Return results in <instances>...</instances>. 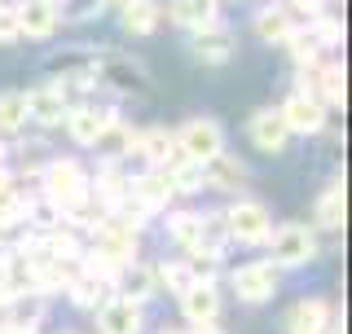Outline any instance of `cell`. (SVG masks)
<instances>
[{"label": "cell", "instance_id": "obj_10", "mask_svg": "<svg viewBox=\"0 0 352 334\" xmlns=\"http://www.w3.org/2000/svg\"><path fill=\"white\" fill-rule=\"evenodd\" d=\"M247 137H251V146L264 150V154H282L291 132H286L278 110H256V115H251V124H247Z\"/></svg>", "mask_w": 352, "mask_h": 334}, {"label": "cell", "instance_id": "obj_2", "mask_svg": "<svg viewBox=\"0 0 352 334\" xmlns=\"http://www.w3.org/2000/svg\"><path fill=\"white\" fill-rule=\"evenodd\" d=\"M172 137H176L181 159H190V163H212L216 154H225V128H220L216 119H207V115L185 119L181 132H172Z\"/></svg>", "mask_w": 352, "mask_h": 334}, {"label": "cell", "instance_id": "obj_34", "mask_svg": "<svg viewBox=\"0 0 352 334\" xmlns=\"http://www.w3.org/2000/svg\"><path fill=\"white\" fill-rule=\"evenodd\" d=\"M27 124V102H22V93H0V132H18Z\"/></svg>", "mask_w": 352, "mask_h": 334}, {"label": "cell", "instance_id": "obj_9", "mask_svg": "<svg viewBox=\"0 0 352 334\" xmlns=\"http://www.w3.org/2000/svg\"><path fill=\"white\" fill-rule=\"evenodd\" d=\"M194 58L207 66H220L234 58V31L220 27V22H207V27L194 31Z\"/></svg>", "mask_w": 352, "mask_h": 334}, {"label": "cell", "instance_id": "obj_20", "mask_svg": "<svg viewBox=\"0 0 352 334\" xmlns=\"http://www.w3.org/2000/svg\"><path fill=\"white\" fill-rule=\"evenodd\" d=\"M326 326H330L326 299H300L291 308V334H326Z\"/></svg>", "mask_w": 352, "mask_h": 334}, {"label": "cell", "instance_id": "obj_5", "mask_svg": "<svg viewBox=\"0 0 352 334\" xmlns=\"http://www.w3.org/2000/svg\"><path fill=\"white\" fill-rule=\"evenodd\" d=\"M93 255H102L115 269H124V264H132V255H137V233L128 225H119L115 216H106L102 225L93 229Z\"/></svg>", "mask_w": 352, "mask_h": 334}, {"label": "cell", "instance_id": "obj_1", "mask_svg": "<svg viewBox=\"0 0 352 334\" xmlns=\"http://www.w3.org/2000/svg\"><path fill=\"white\" fill-rule=\"evenodd\" d=\"M40 185H44V203L58 207L62 216H66L71 207L88 203V194H93V181H88V172H84L75 159H53L49 167H44Z\"/></svg>", "mask_w": 352, "mask_h": 334}, {"label": "cell", "instance_id": "obj_17", "mask_svg": "<svg viewBox=\"0 0 352 334\" xmlns=\"http://www.w3.org/2000/svg\"><path fill=\"white\" fill-rule=\"evenodd\" d=\"M106 119H115V115H106V110H97V106H75V110H66L71 141H75V146H93L97 132L106 128Z\"/></svg>", "mask_w": 352, "mask_h": 334}, {"label": "cell", "instance_id": "obj_7", "mask_svg": "<svg viewBox=\"0 0 352 334\" xmlns=\"http://www.w3.org/2000/svg\"><path fill=\"white\" fill-rule=\"evenodd\" d=\"M278 115H282L286 132H300V137H313V132L326 128V106L313 102L308 93H291V97L278 106Z\"/></svg>", "mask_w": 352, "mask_h": 334}, {"label": "cell", "instance_id": "obj_27", "mask_svg": "<svg viewBox=\"0 0 352 334\" xmlns=\"http://www.w3.org/2000/svg\"><path fill=\"white\" fill-rule=\"evenodd\" d=\"M168 181H172V189H181V194H198V189L207 185V176H203V163L176 159V163L168 167Z\"/></svg>", "mask_w": 352, "mask_h": 334}, {"label": "cell", "instance_id": "obj_30", "mask_svg": "<svg viewBox=\"0 0 352 334\" xmlns=\"http://www.w3.org/2000/svg\"><path fill=\"white\" fill-rule=\"evenodd\" d=\"M304 31L317 40V49H339V44H344V22L330 18V14H317Z\"/></svg>", "mask_w": 352, "mask_h": 334}, {"label": "cell", "instance_id": "obj_31", "mask_svg": "<svg viewBox=\"0 0 352 334\" xmlns=\"http://www.w3.org/2000/svg\"><path fill=\"white\" fill-rule=\"evenodd\" d=\"M317 220H322L326 229H339L344 225V181L330 185L322 198H317Z\"/></svg>", "mask_w": 352, "mask_h": 334}, {"label": "cell", "instance_id": "obj_22", "mask_svg": "<svg viewBox=\"0 0 352 334\" xmlns=\"http://www.w3.org/2000/svg\"><path fill=\"white\" fill-rule=\"evenodd\" d=\"M124 198H128V176H119L115 163H106L102 172H97V207L110 216V211L124 203Z\"/></svg>", "mask_w": 352, "mask_h": 334}, {"label": "cell", "instance_id": "obj_14", "mask_svg": "<svg viewBox=\"0 0 352 334\" xmlns=\"http://www.w3.org/2000/svg\"><path fill=\"white\" fill-rule=\"evenodd\" d=\"M14 14H18V31H22V36L44 40V36L58 31V9H53V0H22Z\"/></svg>", "mask_w": 352, "mask_h": 334}, {"label": "cell", "instance_id": "obj_19", "mask_svg": "<svg viewBox=\"0 0 352 334\" xmlns=\"http://www.w3.org/2000/svg\"><path fill=\"white\" fill-rule=\"evenodd\" d=\"M137 150L146 154L154 167H172L176 159H181V154H176V137H172L168 128H146L137 137Z\"/></svg>", "mask_w": 352, "mask_h": 334}, {"label": "cell", "instance_id": "obj_24", "mask_svg": "<svg viewBox=\"0 0 352 334\" xmlns=\"http://www.w3.org/2000/svg\"><path fill=\"white\" fill-rule=\"evenodd\" d=\"M66 291H71V304L75 308H102L106 304V291H110V282H102V277H71V286H66Z\"/></svg>", "mask_w": 352, "mask_h": 334}, {"label": "cell", "instance_id": "obj_42", "mask_svg": "<svg viewBox=\"0 0 352 334\" xmlns=\"http://www.w3.org/2000/svg\"><path fill=\"white\" fill-rule=\"evenodd\" d=\"M163 334H172V330H163Z\"/></svg>", "mask_w": 352, "mask_h": 334}, {"label": "cell", "instance_id": "obj_21", "mask_svg": "<svg viewBox=\"0 0 352 334\" xmlns=\"http://www.w3.org/2000/svg\"><path fill=\"white\" fill-rule=\"evenodd\" d=\"M203 176L212 189H238L242 181H247V167H242L238 159H229V154H216L212 163H203Z\"/></svg>", "mask_w": 352, "mask_h": 334}, {"label": "cell", "instance_id": "obj_41", "mask_svg": "<svg viewBox=\"0 0 352 334\" xmlns=\"http://www.w3.org/2000/svg\"><path fill=\"white\" fill-rule=\"evenodd\" d=\"M0 163H5V146H0Z\"/></svg>", "mask_w": 352, "mask_h": 334}, {"label": "cell", "instance_id": "obj_32", "mask_svg": "<svg viewBox=\"0 0 352 334\" xmlns=\"http://www.w3.org/2000/svg\"><path fill=\"white\" fill-rule=\"evenodd\" d=\"M168 238L176 242V247H185V251L198 247V216L194 211H176V216H168Z\"/></svg>", "mask_w": 352, "mask_h": 334}, {"label": "cell", "instance_id": "obj_8", "mask_svg": "<svg viewBox=\"0 0 352 334\" xmlns=\"http://www.w3.org/2000/svg\"><path fill=\"white\" fill-rule=\"evenodd\" d=\"M172 194H176V189L168 181V172H141L137 181H128V198L146 211V216H150V211H163L172 203Z\"/></svg>", "mask_w": 352, "mask_h": 334}, {"label": "cell", "instance_id": "obj_13", "mask_svg": "<svg viewBox=\"0 0 352 334\" xmlns=\"http://www.w3.org/2000/svg\"><path fill=\"white\" fill-rule=\"evenodd\" d=\"M22 102H27V119H36V124H62L66 119V97L58 93V84L31 88V93H22Z\"/></svg>", "mask_w": 352, "mask_h": 334}, {"label": "cell", "instance_id": "obj_40", "mask_svg": "<svg viewBox=\"0 0 352 334\" xmlns=\"http://www.w3.org/2000/svg\"><path fill=\"white\" fill-rule=\"evenodd\" d=\"M14 334H36V330H14Z\"/></svg>", "mask_w": 352, "mask_h": 334}, {"label": "cell", "instance_id": "obj_4", "mask_svg": "<svg viewBox=\"0 0 352 334\" xmlns=\"http://www.w3.org/2000/svg\"><path fill=\"white\" fill-rule=\"evenodd\" d=\"M225 229H229V238L247 242V247H260V242H269V233H273L269 207L256 203V198H238V203L225 211Z\"/></svg>", "mask_w": 352, "mask_h": 334}, {"label": "cell", "instance_id": "obj_43", "mask_svg": "<svg viewBox=\"0 0 352 334\" xmlns=\"http://www.w3.org/2000/svg\"><path fill=\"white\" fill-rule=\"evenodd\" d=\"M124 5H128V0H124Z\"/></svg>", "mask_w": 352, "mask_h": 334}, {"label": "cell", "instance_id": "obj_28", "mask_svg": "<svg viewBox=\"0 0 352 334\" xmlns=\"http://www.w3.org/2000/svg\"><path fill=\"white\" fill-rule=\"evenodd\" d=\"M154 282H163L176 299H181V295L198 282V277H194V269H190V260H172V264H163V269L154 273Z\"/></svg>", "mask_w": 352, "mask_h": 334}, {"label": "cell", "instance_id": "obj_39", "mask_svg": "<svg viewBox=\"0 0 352 334\" xmlns=\"http://www.w3.org/2000/svg\"><path fill=\"white\" fill-rule=\"evenodd\" d=\"M0 334H14V330H9V326H5V321H0Z\"/></svg>", "mask_w": 352, "mask_h": 334}, {"label": "cell", "instance_id": "obj_11", "mask_svg": "<svg viewBox=\"0 0 352 334\" xmlns=\"http://www.w3.org/2000/svg\"><path fill=\"white\" fill-rule=\"evenodd\" d=\"M181 313L190 326H212L216 313H220V291H216V282H194L190 291L181 295Z\"/></svg>", "mask_w": 352, "mask_h": 334}, {"label": "cell", "instance_id": "obj_33", "mask_svg": "<svg viewBox=\"0 0 352 334\" xmlns=\"http://www.w3.org/2000/svg\"><path fill=\"white\" fill-rule=\"evenodd\" d=\"M286 49H291L295 66H304V71H313V66H317V58H322V49H317V40L308 36V31H300V27H295L291 36H286Z\"/></svg>", "mask_w": 352, "mask_h": 334}, {"label": "cell", "instance_id": "obj_26", "mask_svg": "<svg viewBox=\"0 0 352 334\" xmlns=\"http://www.w3.org/2000/svg\"><path fill=\"white\" fill-rule=\"evenodd\" d=\"M40 317H44V299L31 291V295H18L14 304H9V321H5V326L9 330H31Z\"/></svg>", "mask_w": 352, "mask_h": 334}, {"label": "cell", "instance_id": "obj_25", "mask_svg": "<svg viewBox=\"0 0 352 334\" xmlns=\"http://www.w3.org/2000/svg\"><path fill=\"white\" fill-rule=\"evenodd\" d=\"M124 27L132 36H150V31L159 27V5H154V0H128L124 5Z\"/></svg>", "mask_w": 352, "mask_h": 334}, {"label": "cell", "instance_id": "obj_15", "mask_svg": "<svg viewBox=\"0 0 352 334\" xmlns=\"http://www.w3.org/2000/svg\"><path fill=\"white\" fill-rule=\"evenodd\" d=\"M115 286H119V299H128V304H146V299L159 295L154 269H146V264H124L115 273Z\"/></svg>", "mask_w": 352, "mask_h": 334}, {"label": "cell", "instance_id": "obj_29", "mask_svg": "<svg viewBox=\"0 0 352 334\" xmlns=\"http://www.w3.org/2000/svg\"><path fill=\"white\" fill-rule=\"evenodd\" d=\"M27 211H31V198H22L14 185H9V189H0V229L27 225Z\"/></svg>", "mask_w": 352, "mask_h": 334}, {"label": "cell", "instance_id": "obj_36", "mask_svg": "<svg viewBox=\"0 0 352 334\" xmlns=\"http://www.w3.org/2000/svg\"><path fill=\"white\" fill-rule=\"evenodd\" d=\"M300 9H322V0H295Z\"/></svg>", "mask_w": 352, "mask_h": 334}, {"label": "cell", "instance_id": "obj_6", "mask_svg": "<svg viewBox=\"0 0 352 334\" xmlns=\"http://www.w3.org/2000/svg\"><path fill=\"white\" fill-rule=\"evenodd\" d=\"M229 282H234V295L242 299V304H264V299L278 295V269H273L269 260L242 264V269L229 277Z\"/></svg>", "mask_w": 352, "mask_h": 334}, {"label": "cell", "instance_id": "obj_35", "mask_svg": "<svg viewBox=\"0 0 352 334\" xmlns=\"http://www.w3.org/2000/svg\"><path fill=\"white\" fill-rule=\"evenodd\" d=\"M18 36H22V31H18V14L0 5V44H14Z\"/></svg>", "mask_w": 352, "mask_h": 334}, {"label": "cell", "instance_id": "obj_3", "mask_svg": "<svg viewBox=\"0 0 352 334\" xmlns=\"http://www.w3.org/2000/svg\"><path fill=\"white\" fill-rule=\"evenodd\" d=\"M269 251H273V269H300V264L317 260V238L308 225H282L269 233Z\"/></svg>", "mask_w": 352, "mask_h": 334}, {"label": "cell", "instance_id": "obj_37", "mask_svg": "<svg viewBox=\"0 0 352 334\" xmlns=\"http://www.w3.org/2000/svg\"><path fill=\"white\" fill-rule=\"evenodd\" d=\"M190 334H220V330H216V326H194Z\"/></svg>", "mask_w": 352, "mask_h": 334}, {"label": "cell", "instance_id": "obj_38", "mask_svg": "<svg viewBox=\"0 0 352 334\" xmlns=\"http://www.w3.org/2000/svg\"><path fill=\"white\" fill-rule=\"evenodd\" d=\"M0 189H9V172H5V167H0Z\"/></svg>", "mask_w": 352, "mask_h": 334}, {"label": "cell", "instance_id": "obj_18", "mask_svg": "<svg viewBox=\"0 0 352 334\" xmlns=\"http://www.w3.org/2000/svg\"><path fill=\"white\" fill-rule=\"evenodd\" d=\"M291 31H295V22H291V9L286 5H264L256 14V36L264 44H286Z\"/></svg>", "mask_w": 352, "mask_h": 334}, {"label": "cell", "instance_id": "obj_16", "mask_svg": "<svg viewBox=\"0 0 352 334\" xmlns=\"http://www.w3.org/2000/svg\"><path fill=\"white\" fill-rule=\"evenodd\" d=\"M93 150H97V159H102V163H119L124 154L137 150V137H132V128H124L119 119H106V128L97 132Z\"/></svg>", "mask_w": 352, "mask_h": 334}, {"label": "cell", "instance_id": "obj_12", "mask_svg": "<svg viewBox=\"0 0 352 334\" xmlns=\"http://www.w3.org/2000/svg\"><path fill=\"white\" fill-rule=\"evenodd\" d=\"M97 330L102 334H141V304L106 299V304L97 308Z\"/></svg>", "mask_w": 352, "mask_h": 334}, {"label": "cell", "instance_id": "obj_23", "mask_svg": "<svg viewBox=\"0 0 352 334\" xmlns=\"http://www.w3.org/2000/svg\"><path fill=\"white\" fill-rule=\"evenodd\" d=\"M172 22H181V27H207V22H216V0H172Z\"/></svg>", "mask_w": 352, "mask_h": 334}]
</instances>
